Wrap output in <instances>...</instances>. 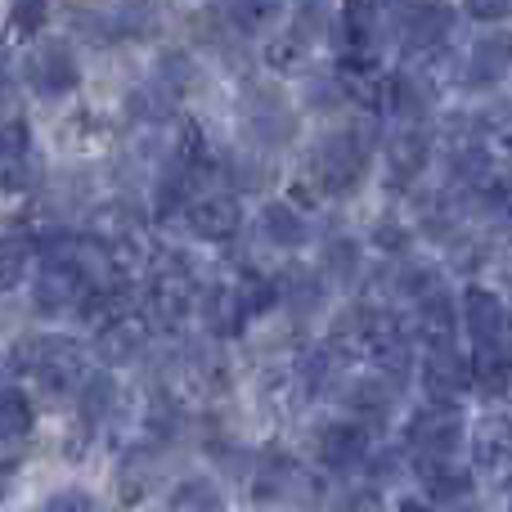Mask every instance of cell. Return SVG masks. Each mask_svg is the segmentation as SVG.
<instances>
[{
    "mask_svg": "<svg viewBox=\"0 0 512 512\" xmlns=\"http://www.w3.org/2000/svg\"><path fill=\"white\" fill-rule=\"evenodd\" d=\"M333 342L342 346L346 355H364L373 369L391 373V378H405L414 369V333H405L391 310L378 306H355L351 315L337 324Z\"/></svg>",
    "mask_w": 512,
    "mask_h": 512,
    "instance_id": "6da1fadb",
    "label": "cell"
},
{
    "mask_svg": "<svg viewBox=\"0 0 512 512\" xmlns=\"http://www.w3.org/2000/svg\"><path fill=\"white\" fill-rule=\"evenodd\" d=\"M9 369L18 378H32L45 396H72L81 391V382L90 378L86 369V346L77 337H59V333H36L14 342Z\"/></svg>",
    "mask_w": 512,
    "mask_h": 512,
    "instance_id": "7a4b0ae2",
    "label": "cell"
},
{
    "mask_svg": "<svg viewBox=\"0 0 512 512\" xmlns=\"http://www.w3.org/2000/svg\"><path fill=\"white\" fill-rule=\"evenodd\" d=\"M373 144L378 140H373L369 126H346V131H333L328 140H319V149L310 153V180H315L319 194H351L373 162Z\"/></svg>",
    "mask_w": 512,
    "mask_h": 512,
    "instance_id": "3957f363",
    "label": "cell"
},
{
    "mask_svg": "<svg viewBox=\"0 0 512 512\" xmlns=\"http://www.w3.org/2000/svg\"><path fill=\"white\" fill-rule=\"evenodd\" d=\"M144 301H149V319H153V324L180 328L189 319V310H194V301H198L194 265H189L180 252H167L149 270V292H144Z\"/></svg>",
    "mask_w": 512,
    "mask_h": 512,
    "instance_id": "277c9868",
    "label": "cell"
},
{
    "mask_svg": "<svg viewBox=\"0 0 512 512\" xmlns=\"http://www.w3.org/2000/svg\"><path fill=\"white\" fill-rule=\"evenodd\" d=\"M463 436H468V427H463V414L459 405H427V409H414L405 423V450L414 454V463H445L459 454Z\"/></svg>",
    "mask_w": 512,
    "mask_h": 512,
    "instance_id": "5b68a950",
    "label": "cell"
},
{
    "mask_svg": "<svg viewBox=\"0 0 512 512\" xmlns=\"http://www.w3.org/2000/svg\"><path fill=\"white\" fill-rule=\"evenodd\" d=\"M90 288V270L86 261H72V256H41V270L32 279V306L41 315H63V310H77L81 297Z\"/></svg>",
    "mask_w": 512,
    "mask_h": 512,
    "instance_id": "8992f818",
    "label": "cell"
},
{
    "mask_svg": "<svg viewBox=\"0 0 512 512\" xmlns=\"http://www.w3.org/2000/svg\"><path fill=\"white\" fill-rule=\"evenodd\" d=\"M432 162V131L427 122H396V131L387 135L382 149V167H387V185L391 189H414L418 176Z\"/></svg>",
    "mask_w": 512,
    "mask_h": 512,
    "instance_id": "52a82bcc",
    "label": "cell"
},
{
    "mask_svg": "<svg viewBox=\"0 0 512 512\" xmlns=\"http://www.w3.org/2000/svg\"><path fill=\"white\" fill-rule=\"evenodd\" d=\"M423 391L436 405H459L472 391V355H463L459 346H423Z\"/></svg>",
    "mask_w": 512,
    "mask_h": 512,
    "instance_id": "ba28073f",
    "label": "cell"
},
{
    "mask_svg": "<svg viewBox=\"0 0 512 512\" xmlns=\"http://www.w3.org/2000/svg\"><path fill=\"white\" fill-rule=\"evenodd\" d=\"M23 77H27V86H32V95L63 99L81 86V63L63 41H41L32 54H27Z\"/></svg>",
    "mask_w": 512,
    "mask_h": 512,
    "instance_id": "9c48e42d",
    "label": "cell"
},
{
    "mask_svg": "<svg viewBox=\"0 0 512 512\" xmlns=\"http://www.w3.org/2000/svg\"><path fill=\"white\" fill-rule=\"evenodd\" d=\"M315 454L328 472H355L369 463L373 441H369V423L360 418H337V423L319 427L315 436Z\"/></svg>",
    "mask_w": 512,
    "mask_h": 512,
    "instance_id": "30bf717a",
    "label": "cell"
},
{
    "mask_svg": "<svg viewBox=\"0 0 512 512\" xmlns=\"http://www.w3.org/2000/svg\"><path fill=\"white\" fill-rule=\"evenodd\" d=\"M463 310V328L477 346H512V310L504 306V297L490 288H477L472 283L459 301Z\"/></svg>",
    "mask_w": 512,
    "mask_h": 512,
    "instance_id": "8fae6325",
    "label": "cell"
},
{
    "mask_svg": "<svg viewBox=\"0 0 512 512\" xmlns=\"http://www.w3.org/2000/svg\"><path fill=\"white\" fill-rule=\"evenodd\" d=\"M382 0H342L337 9V32H342V59H378V36H382Z\"/></svg>",
    "mask_w": 512,
    "mask_h": 512,
    "instance_id": "7c38bea8",
    "label": "cell"
},
{
    "mask_svg": "<svg viewBox=\"0 0 512 512\" xmlns=\"http://www.w3.org/2000/svg\"><path fill=\"white\" fill-rule=\"evenodd\" d=\"M185 225L203 243H230L243 230V203L234 194H198L185 207Z\"/></svg>",
    "mask_w": 512,
    "mask_h": 512,
    "instance_id": "4fadbf2b",
    "label": "cell"
},
{
    "mask_svg": "<svg viewBox=\"0 0 512 512\" xmlns=\"http://www.w3.org/2000/svg\"><path fill=\"white\" fill-rule=\"evenodd\" d=\"M396 400H400V378H391V373H382V369L342 382V405H346V414L360 418V423L387 418L391 409H396Z\"/></svg>",
    "mask_w": 512,
    "mask_h": 512,
    "instance_id": "5bb4252c",
    "label": "cell"
},
{
    "mask_svg": "<svg viewBox=\"0 0 512 512\" xmlns=\"http://www.w3.org/2000/svg\"><path fill=\"white\" fill-rule=\"evenodd\" d=\"M144 346H149V315L117 310L113 319H104L95 328V355L104 364H131Z\"/></svg>",
    "mask_w": 512,
    "mask_h": 512,
    "instance_id": "9a60e30c",
    "label": "cell"
},
{
    "mask_svg": "<svg viewBox=\"0 0 512 512\" xmlns=\"http://www.w3.org/2000/svg\"><path fill=\"white\" fill-rule=\"evenodd\" d=\"M463 310L454 306V297L445 288H436L432 297L414 301V342L423 346H450L454 333H459Z\"/></svg>",
    "mask_w": 512,
    "mask_h": 512,
    "instance_id": "2e32d148",
    "label": "cell"
},
{
    "mask_svg": "<svg viewBox=\"0 0 512 512\" xmlns=\"http://www.w3.org/2000/svg\"><path fill=\"white\" fill-rule=\"evenodd\" d=\"M472 463H477V472H490V477L512 468V414L481 418L477 432H472Z\"/></svg>",
    "mask_w": 512,
    "mask_h": 512,
    "instance_id": "e0dca14e",
    "label": "cell"
},
{
    "mask_svg": "<svg viewBox=\"0 0 512 512\" xmlns=\"http://www.w3.org/2000/svg\"><path fill=\"white\" fill-rule=\"evenodd\" d=\"M418 481H423V495L436 508H468L472 504V472L454 468V459L445 463H414Z\"/></svg>",
    "mask_w": 512,
    "mask_h": 512,
    "instance_id": "ac0fdd59",
    "label": "cell"
},
{
    "mask_svg": "<svg viewBox=\"0 0 512 512\" xmlns=\"http://www.w3.org/2000/svg\"><path fill=\"white\" fill-rule=\"evenodd\" d=\"M508 59H512V36L508 32H495V36H481L472 45L468 63H463V81L472 90H490L508 77Z\"/></svg>",
    "mask_w": 512,
    "mask_h": 512,
    "instance_id": "d6986e66",
    "label": "cell"
},
{
    "mask_svg": "<svg viewBox=\"0 0 512 512\" xmlns=\"http://www.w3.org/2000/svg\"><path fill=\"white\" fill-rule=\"evenodd\" d=\"M279 301L292 310V315H319L328 301V279L319 274V265H288L279 274Z\"/></svg>",
    "mask_w": 512,
    "mask_h": 512,
    "instance_id": "ffe728a7",
    "label": "cell"
},
{
    "mask_svg": "<svg viewBox=\"0 0 512 512\" xmlns=\"http://www.w3.org/2000/svg\"><path fill=\"white\" fill-rule=\"evenodd\" d=\"M243 113H248V131L261 144H283L292 135V108L274 90H252Z\"/></svg>",
    "mask_w": 512,
    "mask_h": 512,
    "instance_id": "44dd1931",
    "label": "cell"
},
{
    "mask_svg": "<svg viewBox=\"0 0 512 512\" xmlns=\"http://www.w3.org/2000/svg\"><path fill=\"white\" fill-rule=\"evenodd\" d=\"M472 387L495 400L512 396V346H477V355H472Z\"/></svg>",
    "mask_w": 512,
    "mask_h": 512,
    "instance_id": "7402d4cb",
    "label": "cell"
},
{
    "mask_svg": "<svg viewBox=\"0 0 512 512\" xmlns=\"http://www.w3.org/2000/svg\"><path fill=\"white\" fill-rule=\"evenodd\" d=\"M261 234H265V243H270V248H306V243H310L306 216H301L292 203H283V198L265 203V212H261Z\"/></svg>",
    "mask_w": 512,
    "mask_h": 512,
    "instance_id": "603a6c76",
    "label": "cell"
},
{
    "mask_svg": "<svg viewBox=\"0 0 512 512\" xmlns=\"http://www.w3.org/2000/svg\"><path fill=\"white\" fill-rule=\"evenodd\" d=\"M364 270V252L355 239H346V234H333V239H324V248H319V274H324L328 283H355Z\"/></svg>",
    "mask_w": 512,
    "mask_h": 512,
    "instance_id": "cb8c5ba5",
    "label": "cell"
},
{
    "mask_svg": "<svg viewBox=\"0 0 512 512\" xmlns=\"http://www.w3.org/2000/svg\"><path fill=\"white\" fill-rule=\"evenodd\" d=\"M113 405H117L113 378H108V373H90V378L81 382V391H77V418H81V427H86V432H95L99 423H108Z\"/></svg>",
    "mask_w": 512,
    "mask_h": 512,
    "instance_id": "d4e9b609",
    "label": "cell"
},
{
    "mask_svg": "<svg viewBox=\"0 0 512 512\" xmlns=\"http://www.w3.org/2000/svg\"><path fill=\"white\" fill-rule=\"evenodd\" d=\"M292 477H297V463H292L283 450H265L261 459H256V472H252V495L279 499L283 490L292 486Z\"/></svg>",
    "mask_w": 512,
    "mask_h": 512,
    "instance_id": "484cf974",
    "label": "cell"
},
{
    "mask_svg": "<svg viewBox=\"0 0 512 512\" xmlns=\"http://www.w3.org/2000/svg\"><path fill=\"white\" fill-rule=\"evenodd\" d=\"M221 508H225L221 490H216V481H207V477L176 481L167 495V512H221Z\"/></svg>",
    "mask_w": 512,
    "mask_h": 512,
    "instance_id": "4316f807",
    "label": "cell"
},
{
    "mask_svg": "<svg viewBox=\"0 0 512 512\" xmlns=\"http://www.w3.org/2000/svg\"><path fill=\"white\" fill-rule=\"evenodd\" d=\"M391 288H396V297L400 301H423V297H432L436 288H441V270H436L432 261H400L396 265V274H391Z\"/></svg>",
    "mask_w": 512,
    "mask_h": 512,
    "instance_id": "83f0119b",
    "label": "cell"
},
{
    "mask_svg": "<svg viewBox=\"0 0 512 512\" xmlns=\"http://www.w3.org/2000/svg\"><path fill=\"white\" fill-rule=\"evenodd\" d=\"M32 252H36V239L27 234H0V292H14L23 283L27 265H32Z\"/></svg>",
    "mask_w": 512,
    "mask_h": 512,
    "instance_id": "f1b7e54d",
    "label": "cell"
},
{
    "mask_svg": "<svg viewBox=\"0 0 512 512\" xmlns=\"http://www.w3.org/2000/svg\"><path fill=\"white\" fill-rule=\"evenodd\" d=\"M32 432V400L18 387H0V445L23 441Z\"/></svg>",
    "mask_w": 512,
    "mask_h": 512,
    "instance_id": "f546056e",
    "label": "cell"
},
{
    "mask_svg": "<svg viewBox=\"0 0 512 512\" xmlns=\"http://www.w3.org/2000/svg\"><path fill=\"white\" fill-rule=\"evenodd\" d=\"M283 0H230V23L239 32H265L279 18Z\"/></svg>",
    "mask_w": 512,
    "mask_h": 512,
    "instance_id": "4dcf8cb0",
    "label": "cell"
},
{
    "mask_svg": "<svg viewBox=\"0 0 512 512\" xmlns=\"http://www.w3.org/2000/svg\"><path fill=\"white\" fill-rule=\"evenodd\" d=\"M481 131H486L490 149L495 153H512V99H499L490 113H477Z\"/></svg>",
    "mask_w": 512,
    "mask_h": 512,
    "instance_id": "1f68e13d",
    "label": "cell"
},
{
    "mask_svg": "<svg viewBox=\"0 0 512 512\" xmlns=\"http://www.w3.org/2000/svg\"><path fill=\"white\" fill-rule=\"evenodd\" d=\"M328 14H333V0H297V9H292V32L315 41V36H324Z\"/></svg>",
    "mask_w": 512,
    "mask_h": 512,
    "instance_id": "d6a6232c",
    "label": "cell"
},
{
    "mask_svg": "<svg viewBox=\"0 0 512 512\" xmlns=\"http://www.w3.org/2000/svg\"><path fill=\"white\" fill-rule=\"evenodd\" d=\"M41 512H99V499L86 486H59L45 495Z\"/></svg>",
    "mask_w": 512,
    "mask_h": 512,
    "instance_id": "836d02e7",
    "label": "cell"
},
{
    "mask_svg": "<svg viewBox=\"0 0 512 512\" xmlns=\"http://www.w3.org/2000/svg\"><path fill=\"white\" fill-rule=\"evenodd\" d=\"M41 23H45V5H41V0H18V9H14V27H18V32H36Z\"/></svg>",
    "mask_w": 512,
    "mask_h": 512,
    "instance_id": "e575fe53",
    "label": "cell"
},
{
    "mask_svg": "<svg viewBox=\"0 0 512 512\" xmlns=\"http://www.w3.org/2000/svg\"><path fill=\"white\" fill-rule=\"evenodd\" d=\"M342 512H387V499H382V490H355Z\"/></svg>",
    "mask_w": 512,
    "mask_h": 512,
    "instance_id": "d590c367",
    "label": "cell"
},
{
    "mask_svg": "<svg viewBox=\"0 0 512 512\" xmlns=\"http://www.w3.org/2000/svg\"><path fill=\"white\" fill-rule=\"evenodd\" d=\"M477 18H512V0H468Z\"/></svg>",
    "mask_w": 512,
    "mask_h": 512,
    "instance_id": "8d00e7d4",
    "label": "cell"
},
{
    "mask_svg": "<svg viewBox=\"0 0 512 512\" xmlns=\"http://www.w3.org/2000/svg\"><path fill=\"white\" fill-rule=\"evenodd\" d=\"M396 512H436V504H432V499H414V495H409V499H400V508Z\"/></svg>",
    "mask_w": 512,
    "mask_h": 512,
    "instance_id": "74e56055",
    "label": "cell"
},
{
    "mask_svg": "<svg viewBox=\"0 0 512 512\" xmlns=\"http://www.w3.org/2000/svg\"><path fill=\"white\" fill-rule=\"evenodd\" d=\"M9 95V68H5V59H0V99Z\"/></svg>",
    "mask_w": 512,
    "mask_h": 512,
    "instance_id": "f35d334b",
    "label": "cell"
},
{
    "mask_svg": "<svg viewBox=\"0 0 512 512\" xmlns=\"http://www.w3.org/2000/svg\"><path fill=\"white\" fill-rule=\"evenodd\" d=\"M508 512H512V486H508Z\"/></svg>",
    "mask_w": 512,
    "mask_h": 512,
    "instance_id": "ab89813d",
    "label": "cell"
},
{
    "mask_svg": "<svg viewBox=\"0 0 512 512\" xmlns=\"http://www.w3.org/2000/svg\"><path fill=\"white\" fill-rule=\"evenodd\" d=\"M508 77H512V59H508Z\"/></svg>",
    "mask_w": 512,
    "mask_h": 512,
    "instance_id": "60d3db41",
    "label": "cell"
},
{
    "mask_svg": "<svg viewBox=\"0 0 512 512\" xmlns=\"http://www.w3.org/2000/svg\"><path fill=\"white\" fill-rule=\"evenodd\" d=\"M508 400H512V396H508Z\"/></svg>",
    "mask_w": 512,
    "mask_h": 512,
    "instance_id": "b9f144b4",
    "label": "cell"
}]
</instances>
